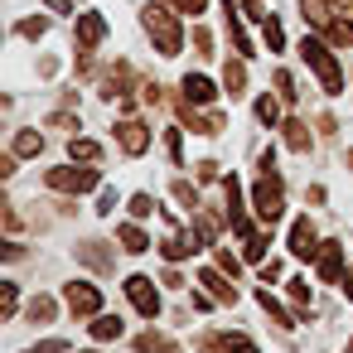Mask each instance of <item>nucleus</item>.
Returning <instances> with one entry per match:
<instances>
[{
    "label": "nucleus",
    "mask_w": 353,
    "mask_h": 353,
    "mask_svg": "<svg viewBox=\"0 0 353 353\" xmlns=\"http://www.w3.org/2000/svg\"><path fill=\"white\" fill-rule=\"evenodd\" d=\"M184 97H189V102H213V83H208L203 73H189V78H184Z\"/></svg>",
    "instance_id": "f8f14e48"
},
{
    "label": "nucleus",
    "mask_w": 353,
    "mask_h": 353,
    "mask_svg": "<svg viewBox=\"0 0 353 353\" xmlns=\"http://www.w3.org/2000/svg\"><path fill=\"white\" fill-rule=\"evenodd\" d=\"M290 252L295 256H314L319 252V237H314V223L310 218H295L290 223Z\"/></svg>",
    "instance_id": "6e6552de"
},
{
    "label": "nucleus",
    "mask_w": 353,
    "mask_h": 353,
    "mask_svg": "<svg viewBox=\"0 0 353 353\" xmlns=\"http://www.w3.org/2000/svg\"><path fill=\"white\" fill-rule=\"evenodd\" d=\"M199 281H203V285H208V290H213V295H218L223 305H232V300H237V285H228V281H223L218 271H199Z\"/></svg>",
    "instance_id": "ddd939ff"
},
{
    "label": "nucleus",
    "mask_w": 353,
    "mask_h": 353,
    "mask_svg": "<svg viewBox=\"0 0 353 353\" xmlns=\"http://www.w3.org/2000/svg\"><path fill=\"white\" fill-rule=\"evenodd\" d=\"M63 300H68V305H73V314H83V319L102 310V295H97V285H88V281H73V285L63 290Z\"/></svg>",
    "instance_id": "39448f33"
},
{
    "label": "nucleus",
    "mask_w": 353,
    "mask_h": 353,
    "mask_svg": "<svg viewBox=\"0 0 353 353\" xmlns=\"http://www.w3.org/2000/svg\"><path fill=\"white\" fill-rule=\"evenodd\" d=\"M15 30H20L25 39H44V34H49V20H44V15H30V20H20Z\"/></svg>",
    "instance_id": "6ab92c4d"
},
{
    "label": "nucleus",
    "mask_w": 353,
    "mask_h": 353,
    "mask_svg": "<svg viewBox=\"0 0 353 353\" xmlns=\"http://www.w3.org/2000/svg\"><path fill=\"white\" fill-rule=\"evenodd\" d=\"M30 319H34V324H49V319H54V300H49V295H39V300L30 305Z\"/></svg>",
    "instance_id": "4be33fe9"
},
{
    "label": "nucleus",
    "mask_w": 353,
    "mask_h": 353,
    "mask_svg": "<svg viewBox=\"0 0 353 353\" xmlns=\"http://www.w3.org/2000/svg\"><path fill=\"white\" fill-rule=\"evenodd\" d=\"M92 339H102V343H107V339H121V319H117V314H97V319H92Z\"/></svg>",
    "instance_id": "4468645a"
},
{
    "label": "nucleus",
    "mask_w": 353,
    "mask_h": 353,
    "mask_svg": "<svg viewBox=\"0 0 353 353\" xmlns=\"http://www.w3.org/2000/svg\"><path fill=\"white\" fill-rule=\"evenodd\" d=\"M261 281H266V285L281 281V261H266V266H261Z\"/></svg>",
    "instance_id": "7c9ffc66"
},
{
    "label": "nucleus",
    "mask_w": 353,
    "mask_h": 353,
    "mask_svg": "<svg viewBox=\"0 0 353 353\" xmlns=\"http://www.w3.org/2000/svg\"><path fill=\"white\" fill-rule=\"evenodd\" d=\"M348 353H353V348H348Z\"/></svg>",
    "instance_id": "f704fd0d"
},
{
    "label": "nucleus",
    "mask_w": 353,
    "mask_h": 353,
    "mask_svg": "<svg viewBox=\"0 0 353 353\" xmlns=\"http://www.w3.org/2000/svg\"><path fill=\"white\" fill-rule=\"evenodd\" d=\"M242 256H247V261H261V256H266V237H261V232H252V237H247V247H242Z\"/></svg>",
    "instance_id": "5701e85b"
},
{
    "label": "nucleus",
    "mask_w": 353,
    "mask_h": 353,
    "mask_svg": "<svg viewBox=\"0 0 353 353\" xmlns=\"http://www.w3.org/2000/svg\"><path fill=\"white\" fill-rule=\"evenodd\" d=\"M290 300L300 305V314H310V310H305V300H310V285H305V281H290Z\"/></svg>",
    "instance_id": "bb28decb"
},
{
    "label": "nucleus",
    "mask_w": 353,
    "mask_h": 353,
    "mask_svg": "<svg viewBox=\"0 0 353 353\" xmlns=\"http://www.w3.org/2000/svg\"><path fill=\"white\" fill-rule=\"evenodd\" d=\"M126 295H131V305H136L145 319H155V314H160V290H155V281L131 276V281H126Z\"/></svg>",
    "instance_id": "20e7f679"
},
{
    "label": "nucleus",
    "mask_w": 353,
    "mask_h": 353,
    "mask_svg": "<svg viewBox=\"0 0 353 353\" xmlns=\"http://www.w3.org/2000/svg\"><path fill=\"white\" fill-rule=\"evenodd\" d=\"M276 88H281V97H295V83H290V73H276Z\"/></svg>",
    "instance_id": "c756f323"
},
{
    "label": "nucleus",
    "mask_w": 353,
    "mask_h": 353,
    "mask_svg": "<svg viewBox=\"0 0 353 353\" xmlns=\"http://www.w3.org/2000/svg\"><path fill=\"white\" fill-rule=\"evenodd\" d=\"M174 6H179L184 15H203V6H208V0H174Z\"/></svg>",
    "instance_id": "c85d7f7f"
},
{
    "label": "nucleus",
    "mask_w": 353,
    "mask_h": 353,
    "mask_svg": "<svg viewBox=\"0 0 353 353\" xmlns=\"http://www.w3.org/2000/svg\"><path fill=\"white\" fill-rule=\"evenodd\" d=\"M300 54H305V63L314 68V78H319V88H324L329 97H339V92H343V73H339V63H334V54L324 49V39H305V44H300Z\"/></svg>",
    "instance_id": "f257e3e1"
},
{
    "label": "nucleus",
    "mask_w": 353,
    "mask_h": 353,
    "mask_svg": "<svg viewBox=\"0 0 353 353\" xmlns=\"http://www.w3.org/2000/svg\"><path fill=\"white\" fill-rule=\"evenodd\" d=\"M141 20H145V30L155 34V44H160V54H170V59H174V54H179V44H184V34H179V25H174V15H170L165 6H150V10H145Z\"/></svg>",
    "instance_id": "f03ea898"
},
{
    "label": "nucleus",
    "mask_w": 353,
    "mask_h": 353,
    "mask_svg": "<svg viewBox=\"0 0 353 353\" xmlns=\"http://www.w3.org/2000/svg\"><path fill=\"white\" fill-rule=\"evenodd\" d=\"M44 184H49V189H92V184H97V174H92V170L68 165V170H49V174H44Z\"/></svg>",
    "instance_id": "423d86ee"
},
{
    "label": "nucleus",
    "mask_w": 353,
    "mask_h": 353,
    "mask_svg": "<svg viewBox=\"0 0 353 353\" xmlns=\"http://www.w3.org/2000/svg\"><path fill=\"white\" fill-rule=\"evenodd\" d=\"M30 353H68V343H59V339H49V343H39V348H30Z\"/></svg>",
    "instance_id": "2f4dec72"
},
{
    "label": "nucleus",
    "mask_w": 353,
    "mask_h": 353,
    "mask_svg": "<svg viewBox=\"0 0 353 353\" xmlns=\"http://www.w3.org/2000/svg\"><path fill=\"white\" fill-rule=\"evenodd\" d=\"M39 150H44V136H39V131H20V136H15V155L30 160V155H39Z\"/></svg>",
    "instance_id": "dca6fc26"
},
{
    "label": "nucleus",
    "mask_w": 353,
    "mask_h": 353,
    "mask_svg": "<svg viewBox=\"0 0 353 353\" xmlns=\"http://www.w3.org/2000/svg\"><path fill=\"white\" fill-rule=\"evenodd\" d=\"M285 136H290V145H295V150H305V145H310V131H305L300 121H290V126H285Z\"/></svg>",
    "instance_id": "393cba45"
},
{
    "label": "nucleus",
    "mask_w": 353,
    "mask_h": 353,
    "mask_svg": "<svg viewBox=\"0 0 353 353\" xmlns=\"http://www.w3.org/2000/svg\"><path fill=\"white\" fill-rule=\"evenodd\" d=\"M131 213H136V218H150V213H155V199H150V194H136V199H131Z\"/></svg>",
    "instance_id": "a878e982"
},
{
    "label": "nucleus",
    "mask_w": 353,
    "mask_h": 353,
    "mask_svg": "<svg viewBox=\"0 0 353 353\" xmlns=\"http://www.w3.org/2000/svg\"><path fill=\"white\" fill-rule=\"evenodd\" d=\"M165 145H170V155H174V160H184V141H179V131H170V136H165Z\"/></svg>",
    "instance_id": "cd10ccee"
},
{
    "label": "nucleus",
    "mask_w": 353,
    "mask_h": 353,
    "mask_svg": "<svg viewBox=\"0 0 353 353\" xmlns=\"http://www.w3.org/2000/svg\"><path fill=\"white\" fill-rule=\"evenodd\" d=\"M261 39L271 44V54H281V49H285V34H281V25H276V20H261Z\"/></svg>",
    "instance_id": "412c9836"
},
{
    "label": "nucleus",
    "mask_w": 353,
    "mask_h": 353,
    "mask_svg": "<svg viewBox=\"0 0 353 353\" xmlns=\"http://www.w3.org/2000/svg\"><path fill=\"white\" fill-rule=\"evenodd\" d=\"M256 121L276 126V121H281V102H276V97H256Z\"/></svg>",
    "instance_id": "aec40b11"
},
{
    "label": "nucleus",
    "mask_w": 353,
    "mask_h": 353,
    "mask_svg": "<svg viewBox=\"0 0 353 353\" xmlns=\"http://www.w3.org/2000/svg\"><path fill=\"white\" fill-rule=\"evenodd\" d=\"M102 39H107V20H102V15H92V10H88V15H83V20H78V44H83V49H97V44H102Z\"/></svg>",
    "instance_id": "1a4fd4ad"
},
{
    "label": "nucleus",
    "mask_w": 353,
    "mask_h": 353,
    "mask_svg": "<svg viewBox=\"0 0 353 353\" xmlns=\"http://www.w3.org/2000/svg\"><path fill=\"white\" fill-rule=\"evenodd\" d=\"M68 155H73V165H92L102 150H97V141H73V145H68Z\"/></svg>",
    "instance_id": "f3484780"
},
{
    "label": "nucleus",
    "mask_w": 353,
    "mask_h": 353,
    "mask_svg": "<svg viewBox=\"0 0 353 353\" xmlns=\"http://www.w3.org/2000/svg\"><path fill=\"white\" fill-rule=\"evenodd\" d=\"M252 208H256L266 223H276V218L285 213V194H281V179H276V174H261V179H256V189H252Z\"/></svg>",
    "instance_id": "7ed1b4c3"
},
{
    "label": "nucleus",
    "mask_w": 353,
    "mask_h": 353,
    "mask_svg": "<svg viewBox=\"0 0 353 353\" xmlns=\"http://www.w3.org/2000/svg\"><path fill=\"white\" fill-rule=\"evenodd\" d=\"M228 34H232V44H237V54H242V59H252V39H247V30H242V20H237V10H232V0H228Z\"/></svg>",
    "instance_id": "9b49d317"
},
{
    "label": "nucleus",
    "mask_w": 353,
    "mask_h": 353,
    "mask_svg": "<svg viewBox=\"0 0 353 353\" xmlns=\"http://www.w3.org/2000/svg\"><path fill=\"white\" fill-rule=\"evenodd\" d=\"M329 34H334V44H353V25L348 20H329Z\"/></svg>",
    "instance_id": "b1692460"
},
{
    "label": "nucleus",
    "mask_w": 353,
    "mask_h": 353,
    "mask_svg": "<svg viewBox=\"0 0 353 353\" xmlns=\"http://www.w3.org/2000/svg\"><path fill=\"white\" fill-rule=\"evenodd\" d=\"M121 247H126V252H145V247H150V237H145L136 223H126V228H121Z\"/></svg>",
    "instance_id": "a211bd4d"
},
{
    "label": "nucleus",
    "mask_w": 353,
    "mask_h": 353,
    "mask_svg": "<svg viewBox=\"0 0 353 353\" xmlns=\"http://www.w3.org/2000/svg\"><path fill=\"white\" fill-rule=\"evenodd\" d=\"M0 305H6V314H15V285H6V290H0Z\"/></svg>",
    "instance_id": "473e14b6"
},
{
    "label": "nucleus",
    "mask_w": 353,
    "mask_h": 353,
    "mask_svg": "<svg viewBox=\"0 0 353 353\" xmlns=\"http://www.w3.org/2000/svg\"><path fill=\"white\" fill-rule=\"evenodd\" d=\"M223 88H228V92H232V97H242V92H247V68H242V63H232V59H228V78H223Z\"/></svg>",
    "instance_id": "2eb2a0df"
},
{
    "label": "nucleus",
    "mask_w": 353,
    "mask_h": 353,
    "mask_svg": "<svg viewBox=\"0 0 353 353\" xmlns=\"http://www.w3.org/2000/svg\"><path fill=\"white\" fill-rule=\"evenodd\" d=\"M319 276H324V281H339V276H343V252H339V242H324V247H319Z\"/></svg>",
    "instance_id": "9d476101"
},
{
    "label": "nucleus",
    "mask_w": 353,
    "mask_h": 353,
    "mask_svg": "<svg viewBox=\"0 0 353 353\" xmlns=\"http://www.w3.org/2000/svg\"><path fill=\"white\" fill-rule=\"evenodd\" d=\"M117 141H121V150H126V155H141V150L150 145V126L131 117V121H121V126H117Z\"/></svg>",
    "instance_id": "0eeeda50"
},
{
    "label": "nucleus",
    "mask_w": 353,
    "mask_h": 353,
    "mask_svg": "<svg viewBox=\"0 0 353 353\" xmlns=\"http://www.w3.org/2000/svg\"><path fill=\"white\" fill-rule=\"evenodd\" d=\"M343 295H348V300H353V271H348V276H343Z\"/></svg>",
    "instance_id": "72a5a7b5"
}]
</instances>
